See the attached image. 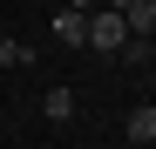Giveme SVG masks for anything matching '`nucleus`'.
<instances>
[{
	"label": "nucleus",
	"instance_id": "f257e3e1",
	"mask_svg": "<svg viewBox=\"0 0 156 149\" xmlns=\"http://www.w3.org/2000/svg\"><path fill=\"white\" fill-rule=\"evenodd\" d=\"M122 41H129L122 14H115V7H95V14H88V41H82V47H95V54H122Z\"/></svg>",
	"mask_w": 156,
	"mask_h": 149
},
{
	"label": "nucleus",
	"instance_id": "f03ea898",
	"mask_svg": "<svg viewBox=\"0 0 156 149\" xmlns=\"http://www.w3.org/2000/svg\"><path fill=\"white\" fill-rule=\"evenodd\" d=\"M122 27L136 34V41H149L156 34V0H129V7H122Z\"/></svg>",
	"mask_w": 156,
	"mask_h": 149
},
{
	"label": "nucleus",
	"instance_id": "7ed1b4c3",
	"mask_svg": "<svg viewBox=\"0 0 156 149\" xmlns=\"http://www.w3.org/2000/svg\"><path fill=\"white\" fill-rule=\"evenodd\" d=\"M55 34H61L68 47H82V41H88V14H75V7H61V14H55Z\"/></svg>",
	"mask_w": 156,
	"mask_h": 149
},
{
	"label": "nucleus",
	"instance_id": "20e7f679",
	"mask_svg": "<svg viewBox=\"0 0 156 149\" xmlns=\"http://www.w3.org/2000/svg\"><path fill=\"white\" fill-rule=\"evenodd\" d=\"M41 115L48 122H75V88H48L41 95Z\"/></svg>",
	"mask_w": 156,
	"mask_h": 149
},
{
	"label": "nucleus",
	"instance_id": "39448f33",
	"mask_svg": "<svg viewBox=\"0 0 156 149\" xmlns=\"http://www.w3.org/2000/svg\"><path fill=\"white\" fill-rule=\"evenodd\" d=\"M129 142H156V102H136V109H129Z\"/></svg>",
	"mask_w": 156,
	"mask_h": 149
},
{
	"label": "nucleus",
	"instance_id": "423d86ee",
	"mask_svg": "<svg viewBox=\"0 0 156 149\" xmlns=\"http://www.w3.org/2000/svg\"><path fill=\"white\" fill-rule=\"evenodd\" d=\"M27 61H34L27 41H0V68H27Z\"/></svg>",
	"mask_w": 156,
	"mask_h": 149
}]
</instances>
